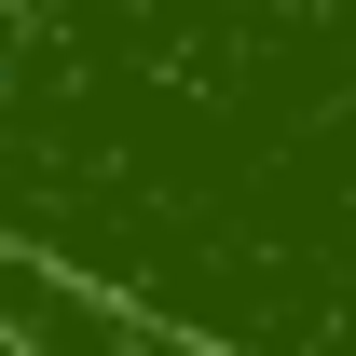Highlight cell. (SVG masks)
<instances>
[{"label":"cell","instance_id":"cell-1","mask_svg":"<svg viewBox=\"0 0 356 356\" xmlns=\"http://www.w3.org/2000/svg\"><path fill=\"white\" fill-rule=\"evenodd\" d=\"M0 343H28V356H233V343H192L178 315L124 302L110 274L42 261V247H0Z\"/></svg>","mask_w":356,"mask_h":356}]
</instances>
